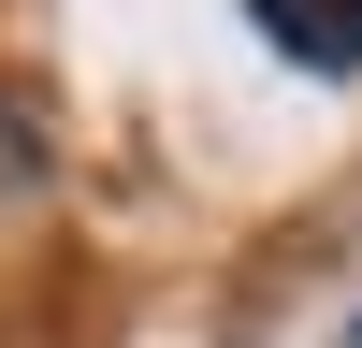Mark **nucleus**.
Returning <instances> with one entry per match:
<instances>
[{"label": "nucleus", "mask_w": 362, "mask_h": 348, "mask_svg": "<svg viewBox=\"0 0 362 348\" xmlns=\"http://www.w3.org/2000/svg\"><path fill=\"white\" fill-rule=\"evenodd\" d=\"M348 334H362V319H348Z\"/></svg>", "instance_id": "f03ea898"}, {"label": "nucleus", "mask_w": 362, "mask_h": 348, "mask_svg": "<svg viewBox=\"0 0 362 348\" xmlns=\"http://www.w3.org/2000/svg\"><path fill=\"white\" fill-rule=\"evenodd\" d=\"M247 29L305 73H362V0H247Z\"/></svg>", "instance_id": "f257e3e1"}]
</instances>
